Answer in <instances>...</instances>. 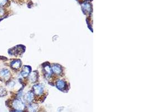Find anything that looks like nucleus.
Segmentation results:
<instances>
[{
  "label": "nucleus",
  "mask_w": 149,
  "mask_h": 112,
  "mask_svg": "<svg viewBox=\"0 0 149 112\" xmlns=\"http://www.w3.org/2000/svg\"><path fill=\"white\" fill-rule=\"evenodd\" d=\"M10 107L12 108L13 111H24L26 108L25 102L21 99L15 98L10 101Z\"/></svg>",
  "instance_id": "nucleus-1"
},
{
  "label": "nucleus",
  "mask_w": 149,
  "mask_h": 112,
  "mask_svg": "<svg viewBox=\"0 0 149 112\" xmlns=\"http://www.w3.org/2000/svg\"><path fill=\"white\" fill-rule=\"evenodd\" d=\"M12 74L11 72L10 68L2 67L0 68V80L5 83H6L11 78Z\"/></svg>",
  "instance_id": "nucleus-2"
},
{
  "label": "nucleus",
  "mask_w": 149,
  "mask_h": 112,
  "mask_svg": "<svg viewBox=\"0 0 149 112\" xmlns=\"http://www.w3.org/2000/svg\"><path fill=\"white\" fill-rule=\"evenodd\" d=\"M25 50V48L22 46H17L14 48L10 49L8 50V54L10 55L17 57L21 55Z\"/></svg>",
  "instance_id": "nucleus-3"
},
{
  "label": "nucleus",
  "mask_w": 149,
  "mask_h": 112,
  "mask_svg": "<svg viewBox=\"0 0 149 112\" xmlns=\"http://www.w3.org/2000/svg\"><path fill=\"white\" fill-rule=\"evenodd\" d=\"M22 66V62L20 60L16 59L11 61L9 64V67L10 69L13 70L14 71H19L21 69Z\"/></svg>",
  "instance_id": "nucleus-4"
},
{
  "label": "nucleus",
  "mask_w": 149,
  "mask_h": 112,
  "mask_svg": "<svg viewBox=\"0 0 149 112\" xmlns=\"http://www.w3.org/2000/svg\"><path fill=\"white\" fill-rule=\"evenodd\" d=\"M34 97H35V94L33 91H28L24 95L23 98H22V100L24 102L30 104V103H33V102L34 100Z\"/></svg>",
  "instance_id": "nucleus-5"
},
{
  "label": "nucleus",
  "mask_w": 149,
  "mask_h": 112,
  "mask_svg": "<svg viewBox=\"0 0 149 112\" xmlns=\"http://www.w3.org/2000/svg\"><path fill=\"white\" fill-rule=\"evenodd\" d=\"M31 69L30 66H24L21 68V70L20 74L21 77L24 78H25L28 77L29 75L31 72Z\"/></svg>",
  "instance_id": "nucleus-6"
},
{
  "label": "nucleus",
  "mask_w": 149,
  "mask_h": 112,
  "mask_svg": "<svg viewBox=\"0 0 149 112\" xmlns=\"http://www.w3.org/2000/svg\"><path fill=\"white\" fill-rule=\"evenodd\" d=\"M44 91V89L43 87L42 86V85H41L40 84H36L33 86V92H34V94L36 95H40Z\"/></svg>",
  "instance_id": "nucleus-7"
},
{
  "label": "nucleus",
  "mask_w": 149,
  "mask_h": 112,
  "mask_svg": "<svg viewBox=\"0 0 149 112\" xmlns=\"http://www.w3.org/2000/svg\"><path fill=\"white\" fill-rule=\"evenodd\" d=\"M29 80L31 83H34L38 80V75L36 71L31 72L28 76Z\"/></svg>",
  "instance_id": "nucleus-8"
},
{
  "label": "nucleus",
  "mask_w": 149,
  "mask_h": 112,
  "mask_svg": "<svg viewBox=\"0 0 149 112\" xmlns=\"http://www.w3.org/2000/svg\"><path fill=\"white\" fill-rule=\"evenodd\" d=\"M38 105L35 103H30L27 107V110L29 112H36L38 110Z\"/></svg>",
  "instance_id": "nucleus-9"
},
{
  "label": "nucleus",
  "mask_w": 149,
  "mask_h": 112,
  "mask_svg": "<svg viewBox=\"0 0 149 112\" xmlns=\"http://www.w3.org/2000/svg\"><path fill=\"white\" fill-rule=\"evenodd\" d=\"M8 11L5 8L0 7V21L7 16Z\"/></svg>",
  "instance_id": "nucleus-10"
},
{
  "label": "nucleus",
  "mask_w": 149,
  "mask_h": 112,
  "mask_svg": "<svg viewBox=\"0 0 149 112\" xmlns=\"http://www.w3.org/2000/svg\"><path fill=\"white\" fill-rule=\"evenodd\" d=\"M56 87L58 88V89H59L61 90H63L66 87L65 83L63 80H58L56 82Z\"/></svg>",
  "instance_id": "nucleus-11"
},
{
  "label": "nucleus",
  "mask_w": 149,
  "mask_h": 112,
  "mask_svg": "<svg viewBox=\"0 0 149 112\" xmlns=\"http://www.w3.org/2000/svg\"><path fill=\"white\" fill-rule=\"evenodd\" d=\"M82 9L83 10V11L85 13H88L91 11V5L90 4H89L88 2H86L82 4Z\"/></svg>",
  "instance_id": "nucleus-12"
},
{
  "label": "nucleus",
  "mask_w": 149,
  "mask_h": 112,
  "mask_svg": "<svg viewBox=\"0 0 149 112\" xmlns=\"http://www.w3.org/2000/svg\"><path fill=\"white\" fill-rule=\"evenodd\" d=\"M5 84H6V86L7 88H9V89H12V88H15V86L16 84V83L15 80H12L11 78L10 80H8L6 83H5Z\"/></svg>",
  "instance_id": "nucleus-13"
},
{
  "label": "nucleus",
  "mask_w": 149,
  "mask_h": 112,
  "mask_svg": "<svg viewBox=\"0 0 149 112\" xmlns=\"http://www.w3.org/2000/svg\"><path fill=\"white\" fill-rule=\"evenodd\" d=\"M10 5V0H0V7L6 8Z\"/></svg>",
  "instance_id": "nucleus-14"
},
{
  "label": "nucleus",
  "mask_w": 149,
  "mask_h": 112,
  "mask_svg": "<svg viewBox=\"0 0 149 112\" xmlns=\"http://www.w3.org/2000/svg\"><path fill=\"white\" fill-rule=\"evenodd\" d=\"M52 70L56 74H59L61 72V68L58 65H54L52 67Z\"/></svg>",
  "instance_id": "nucleus-15"
},
{
  "label": "nucleus",
  "mask_w": 149,
  "mask_h": 112,
  "mask_svg": "<svg viewBox=\"0 0 149 112\" xmlns=\"http://www.w3.org/2000/svg\"><path fill=\"white\" fill-rule=\"evenodd\" d=\"M7 92L5 87L0 86V97H5L7 95Z\"/></svg>",
  "instance_id": "nucleus-16"
},
{
  "label": "nucleus",
  "mask_w": 149,
  "mask_h": 112,
  "mask_svg": "<svg viewBox=\"0 0 149 112\" xmlns=\"http://www.w3.org/2000/svg\"><path fill=\"white\" fill-rule=\"evenodd\" d=\"M44 70L46 71V72L47 73V75H52V70H51L50 66H46L44 67Z\"/></svg>",
  "instance_id": "nucleus-17"
},
{
  "label": "nucleus",
  "mask_w": 149,
  "mask_h": 112,
  "mask_svg": "<svg viewBox=\"0 0 149 112\" xmlns=\"http://www.w3.org/2000/svg\"><path fill=\"white\" fill-rule=\"evenodd\" d=\"M11 112H22V111H13Z\"/></svg>",
  "instance_id": "nucleus-18"
}]
</instances>
